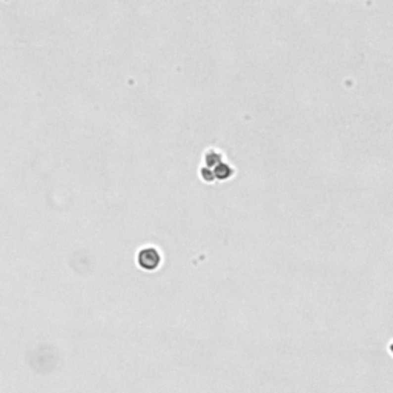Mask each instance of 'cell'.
<instances>
[{"mask_svg": "<svg viewBox=\"0 0 393 393\" xmlns=\"http://www.w3.org/2000/svg\"><path fill=\"white\" fill-rule=\"evenodd\" d=\"M137 264L143 270L152 272L161 264V253L155 246H145L137 253Z\"/></svg>", "mask_w": 393, "mask_h": 393, "instance_id": "1", "label": "cell"}]
</instances>
